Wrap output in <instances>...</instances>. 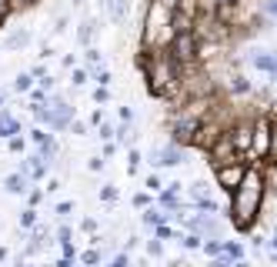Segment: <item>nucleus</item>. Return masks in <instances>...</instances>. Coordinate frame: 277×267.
I'll use <instances>...</instances> for the list:
<instances>
[{
	"instance_id": "1",
	"label": "nucleus",
	"mask_w": 277,
	"mask_h": 267,
	"mask_svg": "<svg viewBox=\"0 0 277 267\" xmlns=\"http://www.w3.org/2000/svg\"><path fill=\"white\" fill-rule=\"evenodd\" d=\"M234 191V204H237V224H251V217H254V210H257V200H260V184L257 177L251 174L247 180H244V187H231Z\"/></svg>"
},
{
	"instance_id": "2",
	"label": "nucleus",
	"mask_w": 277,
	"mask_h": 267,
	"mask_svg": "<svg viewBox=\"0 0 277 267\" xmlns=\"http://www.w3.org/2000/svg\"><path fill=\"white\" fill-rule=\"evenodd\" d=\"M184 154L177 151V147H167V151H157V154H150V160H157V164H177Z\"/></svg>"
},
{
	"instance_id": "3",
	"label": "nucleus",
	"mask_w": 277,
	"mask_h": 267,
	"mask_svg": "<svg viewBox=\"0 0 277 267\" xmlns=\"http://www.w3.org/2000/svg\"><path fill=\"white\" fill-rule=\"evenodd\" d=\"M254 64H257L260 70H271V74L277 77V50H274V54H257V57H254Z\"/></svg>"
},
{
	"instance_id": "4",
	"label": "nucleus",
	"mask_w": 277,
	"mask_h": 267,
	"mask_svg": "<svg viewBox=\"0 0 277 267\" xmlns=\"http://www.w3.org/2000/svg\"><path fill=\"white\" fill-rule=\"evenodd\" d=\"M107 7H111V17L120 23V20H124V14H127V0H111Z\"/></svg>"
},
{
	"instance_id": "5",
	"label": "nucleus",
	"mask_w": 277,
	"mask_h": 267,
	"mask_svg": "<svg viewBox=\"0 0 277 267\" xmlns=\"http://www.w3.org/2000/svg\"><path fill=\"white\" fill-rule=\"evenodd\" d=\"M177 54H181V57H194V40L187 37H177Z\"/></svg>"
},
{
	"instance_id": "6",
	"label": "nucleus",
	"mask_w": 277,
	"mask_h": 267,
	"mask_svg": "<svg viewBox=\"0 0 277 267\" xmlns=\"http://www.w3.org/2000/svg\"><path fill=\"white\" fill-rule=\"evenodd\" d=\"M27 40H30V34H27V30H17V34H10V37H7V47H10V50H17V47L27 44Z\"/></svg>"
},
{
	"instance_id": "7",
	"label": "nucleus",
	"mask_w": 277,
	"mask_h": 267,
	"mask_svg": "<svg viewBox=\"0 0 277 267\" xmlns=\"http://www.w3.org/2000/svg\"><path fill=\"white\" fill-rule=\"evenodd\" d=\"M190 131H194V120H181V124L174 127V137H177V140H187Z\"/></svg>"
},
{
	"instance_id": "8",
	"label": "nucleus",
	"mask_w": 277,
	"mask_h": 267,
	"mask_svg": "<svg viewBox=\"0 0 277 267\" xmlns=\"http://www.w3.org/2000/svg\"><path fill=\"white\" fill-rule=\"evenodd\" d=\"M194 224H197V227H201L204 234H210V237H217V234H221V227H217L214 221H194Z\"/></svg>"
},
{
	"instance_id": "9",
	"label": "nucleus",
	"mask_w": 277,
	"mask_h": 267,
	"mask_svg": "<svg viewBox=\"0 0 277 267\" xmlns=\"http://www.w3.org/2000/svg\"><path fill=\"white\" fill-rule=\"evenodd\" d=\"M221 180L227 184V187H234V184L240 180V171H221Z\"/></svg>"
},
{
	"instance_id": "10",
	"label": "nucleus",
	"mask_w": 277,
	"mask_h": 267,
	"mask_svg": "<svg viewBox=\"0 0 277 267\" xmlns=\"http://www.w3.org/2000/svg\"><path fill=\"white\" fill-rule=\"evenodd\" d=\"M7 191L20 194V191H23V177H7Z\"/></svg>"
},
{
	"instance_id": "11",
	"label": "nucleus",
	"mask_w": 277,
	"mask_h": 267,
	"mask_svg": "<svg viewBox=\"0 0 277 267\" xmlns=\"http://www.w3.org/2000/svg\"><path fill=\"white\" fill-rule=\"evenodd\" d=\"M10 131H14V120L10 117H0V137H7Z\"/></svg>"
},
{
	"instance_id": "12",
	"label": "nucleus",
	"mask_w": 277,
	"mask_h": 267,
	"mask_svg": "<svg viewBox=\"0 0 277 267\" xmlns=\"http://www.w3.org/2000/svg\"><path fill=\"white\" fill-rule=\"evenodd\" d=\"M91 37H93V20H87L84 30H80V40H91Z\"/></svg>"
},
{
	"instance_id": "13",
	"label": "nucleus",
	"mask_w": 277,
	"mask_h": 267,
	"mask_svg": "<svg viewBox=\"0 0 277 267\" xmlns=\"http://www.w3.org/2000/svg\"><path fill=\"white\" fill-rule=\"evenodd\" d=\"M3 14H7V7H3V0H0V17H3Z\"/></svg>"
},
{
	"instance_id": "14",
	"label": "nucleus",
	"mask_w": 277,
	"mask_h": 267,
	"mask_svg": "<svg viewBox=\"0 0 277 267\" xmlns=\"http://www.w3.org/2000/svg\"><path fill=\"white\" fill-rule=\"evenodd\" d=\"M274 247H277V234H274Z\"/></svg>"
},
{
	"instance_id": "15",
	"label": "nucleus",
	"mask_w": 277,
	"mask_h": 267,
	"mask_svg": "<svg viewBox=\"0 0 277 267\" xmlns=\"http://www.w3.org/2000/svg\"><path fill=\"white\" fill-rule=\"evenodd\" d=\"M20 3H30V0H20Z\"/></svg>"
},
{
	"instance_id": "16",
	"label": "nucleus",
	"mask_w": 277,
	"mask_h": 267,
	"mask_svg": "<svg viewBox=\"0 0 277 267\" xmlns=\"http://www.w3.org/2000/svg\"><path fill=\"white\" fill-rule=\"evenodd\" d=\"M221 3H231V0H221Z\"/></svg>"
},
{
	"instance_id": "17",
	"label": "nucleus",
	"mask_w": 277,
	"mask_h": 267,
	"mask_svg": "<svg viewBox=\"0 0 277 267\" xmlns=\"http://www.w3.org/2000/svg\"><path fill=\"white\" fill-rule=\"evenodd\" d=\"M0 100H3V97H0Z\"/></svg>"
}]
</instances>
